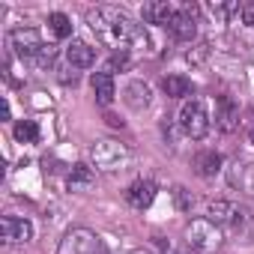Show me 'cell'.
<instances>
[{
    "mask_svg": "<svg viewBox=\"0 0 254 254\" xmlns=\"http://www.w3.org/2000/svg\"><path fill=\"white\" fill-rule=\"evenodd\" d=\"M215 123H218L221 132H233L239 126V105L230 96H218V102H215Z\"/></svg>",
    "mask_w": 254,
    "mask_h": 254,
    "instance_id": "9c48e42d",
    "label": "cell"
},
{
    "mask_svg": "<svg viewBox=\"0 0 254 254\" xmlns=\"http://www.w3.org/2000/svg\"><path fill=\"white\" fill-rule=\"evenodd\" d=\"M48 27H51V33L57 39H69L72 36V18L63 15V12H51L48 15Z\"/></svg>",
    "mask_w": 254,
    "mask_h": 254,
    "instance_id": "d6986e66",
    "label": "cell"
},
{
    "mask_svg": "<svg viewBox=\"0 0 254 254\" xmlns=\"http://www.w3.org/2000/svg\"><path fill=\"white\" fill-rule=\"evenodd\" d=\"M90 156H93V165L99 171H123L129 165V150L117 141H96Z\"/></svg>",
    "mask_w": 254,
    "mask_h": 254,
    "instance_id": "5b68a950",
    "label": "cell"
},
{
    "mask_svg": "<svg viewBox=\"0 0 254 254\" xmlns=\"http://www.w3.org/2000/svg\"><path fill=\"white\" fill-rule=\"evenodd\" d=\"M174 15H177V9L168 3V0H153V3H144V21H147V24H162V27H168Z\"/></svg>",
    "mask_w": 254,
    "mask_h": 254,
    "instance_id": "4fadbf2b",
    "label": "cell"
},
{
    "mask_svg": "<svg viewBox=\"0 0 254 254\" xmlns=\"http://www.w3.org/2000/svg\"><path fill=\"white\" fill-rule=\"evenodd\" d=\"M57 254H105V242H102L99 233H93L87 227H78V230H69L60 239Z\"/></svg>",
    "mask_w": 254,
    "mask_h": 254,
    "instance_id": "277c9868",
    "label": "cell"
},
{
    "mask_svg": "<svg viewBox=\"0 0 254 254\" xmlns=\"http://www.w3.org/2000/svg\"><path fill=\"white\" fill-rule=\"evenodd\" d=\"M93 168H87V165H75L72 168V174H69V180H66V186H69V191H87L90 186H93Z\"/></svg>",
    "mask_w": 254,
    "mask_h": 254,
    "instance_id": "2e32d148",
    "label": "cell"
},
{
    "mask_svg": "<svg viewBox=\"0 0 254 254\" xmlns=\"http://www.w3.org/2000/svg\"><path fill=\"white\" fill-rule=\"evenodd\" d=\"M177 200H180V209H189L191 206V200L186 197V189H177Z\"/></svg>",
    "mask_w": 254,
    "mask_h": 254,
    "instance_id": "603a6c76",
    "label": "cell"
},
{
    "mask_svg": "<svg viewBox=\"0 0 254 254\" xmlns=\"http://www.w3.org/2000/svg\"><path fill=\"white\" fill-rule=\"evenodd\" d=\"M180 129L189 138H194V141L206 138V132H209V114H206L203 99H189L183 105V111H180Z\"/></svg>",
    "mask_w": 254,
    "mask_h": 254,
    "instance_id": "3957f363",
    "label": "cell"
},
{
    "mask_svg": "<svg viewBox=\"0 0 254 254\" xmlns=\"http://www.w3.org/2000/svg\"><path fill=\"white\" fill-rule=\"evenodd\" d=\"M93 93H96V102H99L102 108H108V105L114 102V96H117L114 78H111L108 72H96V75H93Z\"/></svg>",
    "mask_w": 254,
    "mask_h": 254,
    "instance_id": "5bb4252c",
    "label": "cell"
},
{
    "mask_svg": "<svg viewBox=\"0 0 254 254\" xmlns=\"http://www.w3.org/2000/svg\"><path fill=\"white\" fill-rule=\"evenodd\" d=\"M239 12H242V21H245L248 27H254V3H245Z\"/></svg>",
    "mask_w": 254,
    "mask_h": 254,
    "instance_id": "7402d4cb",
    "label": "cell"
},
{
    "mask_svg": "<svg viewBox=\"0 0 254 254\" xmlns=\"http://www.w3.org/2000/svg\"><path fill=\"white\" fill-rule=\"evenodd\" d=\"M251 144H254V129H251Z\"/></svg>",
    "mask_w": 254,
    "mask_h": 254,
    "instance_id": "d4e9b609",
    "label": "cell"
},
{
    "mask_svg": "<svg viewBox=\"0 0 254 254\" xmlns=\"http://www.w3.org/2000/svg\"><path fill=\"white\" fill-rule=\"evenodd\" d=\"M66 60H69V66H75V69H90V66L96 63V48L87 45V42H81V39H75V42H69V48H66Z\"/></svg>",
    "mask_w": 254,
    "mask_h": 254,
    "instance_id": "7c38bea8",
    "label": "cell"
},
{
    "mask_svg": "<svg viewBox=\"0 0 254 254\" xmlns=\"http://www.w3.org/2000/svg\"><path fill=\"white\" fill-rule=\"evenodd\" d=\"M117 69H120V72L129 69V51H114V57L108 60V69H105V72L111 75V72H117Z\"/></svg>",
    "mask_w": 254,
    "mask_h": 254,
    "instance_id": "44dd1931",
    "label": "cell"
},
{
    "mask_svg": "<svg viewBox=\"0 0 254 254\" xmlns=\"http://www.w3.org/2000/svg\"><path fill=\"white\" fill-rule=\"evenodd\" d=\"M87 24L96 30V36L105 42V45H111L114 51H129V45L132 42H141L144 39V33L138 30V24L126 15V12H120V9H111V6H96V9H90L87 12Z\"/></svg>",
    "mask_w": 254,
    "mask_h": 254,
    "instance_id": "6da1fadb",
    "label": "cell"
},
{
    "mask_svg": "<svg viewBox=\"0 0 254 254\" xmlns=\"http://www.w3.org/2000/svg\"><path fill=\"white\" fill-rule=\"evenodd\" d=\"M126 102H129L132 108H147V102H150V87L141 84V81L129 84V87H126Z\"/></svg>",
    "mask_w": 254,
    "mask_h": 254,
    "instance_id": "ac0fdd59",
    "label": "cell"
},
{
    "mask_svg": "<svg viewBox=\"0 0 254 254\" xmlns=\"http://www.w3.org/2000/svg\"><path fill=\"white\" fill-rule=\"evenodd\" d=\"M194 171L200 174V177H215L218 171H221V156L215 153V150H203V153H197L194 156Z\"/></svg>",
    "mask_w": 254,
    "mask_h": 254,
    "instance_id": "9a60e30c",
    "label": "cell"
},
{
    "mask_svg": "<svg viewBox=\"0 0 254 254\" xmlns=\"http://www.w3.org/2000/svg\"><path fill=\"white\" fill-rule=\"evenodd\" d=\"M15 138H18L21 144H36V141H39V126H36L33 120H21V123L15 126Z\"/></svg>",
    "mask_w": 254,
    "mask_h": 254,
    "instance_id": "ffe728a7",
    "label": "cell"
},
{
    "mask_svg": "<svg viewBox=\"0 0 254 254\" xmlns=\"http://www.w3.org/2000/svg\"><path fill=\"white\" fill-rule=\"evenodd\" d=\"M194 15H197V6H183V9H177V15L171 18V24H168V30L180 39V42H189V39H194V33H197V21H194Z\"/></svg>",
    "mask_w": 254,
    "mask_h": 254,
    "instance_id": "52a82bcc",
    "label": "cell"
},
{
    "mask_svg": "<svg viewBox=\"0 0 254 254\" xmlns=\"http://www.w3.org/2000/svg\"><path fill=\"white\" fill-rule=\"evenodd\" d=\"M9 45L15 48L18 57H42V51L48 48L42 42V36H39L36 27H18V30H12L9 33Z\"/></svg>",
    "mask_w": 254,
    "mask_h": 254,
    "instance_id": "8992f818",
    "label": "cell"
},
{
    "mask_svg": "<svg viewBox=\"0 0 254 254\" xmlns=\"http://www.w3.org/2000/svg\"><path fill=\"white\" fill-rule=\"evenodd\" d=\"M126 200H129L135 209H147L156 200V183L153 180H135L129 189H126Z\"/></svg>",
    "mask_w": 254,
    "mask_h": 254,
    "instance_id": "30bf717a",
    "label": "cell"
},
{
    "mask_svg": "<svg viewBox=\"0 0 254 254\" xmlns=\"http://www.w3.org/2000/svg\"><path fill=\"white\" fill-rule=\"evenodd\" d=\"M0 236H3L6 242H27V239H33V224L27 218L3 215L0 218Z\"/></svg>",
    "mask_w": 254,
    "mask_h": 254,
    "instance_id": "ba28073f",
    "label": "cell"
},
{
    "mask_svg": "<svg viewBox=\"0 0 254 254\" xmlns=\"http://www.w3.org/2000/svg\"><path fill=\"white\" fill-rule=\"evenodd\" d=\"M162 87H165V93H168L171 99H186V96H191V81L183 78V75H168V78L162 81Z\"/></svg>",
    "mask_w": 254,
    "mask_h": 254,
    "instance_id": "e0dca14e",
    "label": "cell"
},
{
    "mask_svg": "<svg viewBox=\"0 0 254 254\" xmlns=\"http://www.w3.org/2000/svg\"><path fill=\"white\" fill-rule=\"evenodd\" d=\"M186 242H189L191 251L209 254L221 245V227L209 218H191L189 227H186Z\"/></svg>",
    "mask_w": 254,
    "mask_h": 254,
    "instance_id": "7a4b0ae2",
    "label": "cell"
},
{
    "mask_svg": "<svg viewBox=\"0 0 254 254\" xmlns=\"http://www.w3.org/2000/svg\"><path fill=\"white\" fill-rule=\"evenodd\" d=\"M209 221H215V224H242V218H245V212L239 209V206H233V203H227V200H215V203H209V215H206Z\"/></svg>",
    "mask_w": 254,
    "mask_h": 254,
    "instance_id": "8fae6325",
    "label": "cell"
},
{
    "mask_svg": "<svg viewBox=\"0 0 254 254\" xmlns=\"http://www.w3.org/2000/svg\"><path fill=\"white\" fill-rule=\"evenodd\" d=\"M132 254H150V251H144V248H138V251H132Z\"/></svg>",
    "mask_w": 254,
    "mask_h": 254,
    "instance_id": "cb8c5ba5",
    "label": "cell"
}]
</instances>
